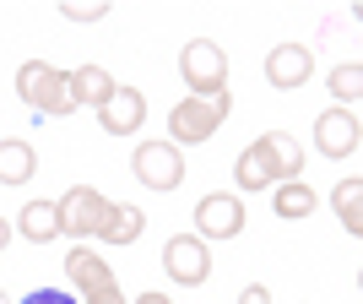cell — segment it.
<instances>
[{
    "label": "cell",
    "instance_id": "6",
    "mask_svg": "<svg viewBox=\"0 0 363 304\" xmlns=\"http://www.w3.org/2000/svg\"><path fill=\"white\" fill-rule=\"evenodd\" d=\"M163 272L174 277V283H184V288H201V283L212 277V250H206V239H201V234H174V239L163 244Z\"/></svg>",
    "mask_w": 363,
    "mask_h": 304
},
{
    "label": "cell",
    "instance_id": "7",
    "mask_svg": "<svg viewBox=\"0 0 363 304\" xmlns=\"http://www.w3.org/2000/svg\"><path fill=\"white\" fill-rule=\"evenodd\" d=\"M136 180L147 190H179L184 185V147H174V141H141L136 147Z\"/></svg>",
    "mask_w": 363,
    "mask_h": 304
},
{
    "label": "cell",
    "instance_id": "19",
    "mask_svg": "<svg viewBox=\"0 0 363 304\" xmlns=\"http://www.w3.org/2000/svg\"><path fill=\"white\" fill-rule=\"evenodd\" d=\"M266 141H272L277 174H282V180H303V147H298V136H288V131H266Z\"/></svg>",
    "mask_w": 363,
    "mask_h": 304
},
{
    "label": "cell",
    "instance_id": "17",
    "mask_svg": "<svg viewBox=\"0 0 363 304\" xmlns=\"http://www.w3.org/2000/svg\"><path fill=\"white\" fill-rule=\"evenodd\" d=\"M315 190H309V180H282L277 185V196H272V207H277V217H288V223H303V217L315 212Z\"/></svg>",
    "mask_w": 363,
    "mask_h": 304
},
{
    "label": "cell",
    "instance_id": "10",
    "mask_svg": "<svg viewBox=\"0 0 363 304\" xmlns=\"http://www.w3.org/2000/svg\"><path fill=\"white\" fill-rule=\"evenodd\" d=\"M141 120H147V92L141 87H114L98 104V125H104L108 136H136Z\"/></svg>",
    "mask_w": 363,
    "mask_h": 304
},
{
    "label": "cell",
    "instance_id": "15",
    "mask_svg": "<svg viewBox=\"0 0 363 304\" xmlns=\"http://www.w3.org/2000/svg\"><path fill=\"white\" fill-rule=\"evenodd\" d=\"M16 234L33 239V244H49L55 234H60V212H55V201H28L22 217H16Z\"/></svg>",
    "mask_w": 363,
    "mask_h": 304
},
{
    "label": "cell",
    "instance_id": "20",
    "mask_svg": "<svg viewBox=\"0 0 363 304\" xmlns=\"http://www.w3.org/2000/svg\"><path fill=\"white\" fill-rule=\"evenodd\" d=\"M331 92H336V109H352V104H358V92H363V65L358 60L336 65V71H331Z\"/></svg>",
    "mask_w": 363,
    "mask_h": 304
},
{
    "label": "cell",
    "instance_id": "13",
    "mask_svg": "<svg viewBox=\"0 0 363 304\" xmlns=\"http://www.w3.org/2000/svg\"><path fill=\"white\" fill-rule=\"evenodd\" d=\"M33 174H38V152H33V141L6 136V141H0V185H28Z\"/></svg>",
    "mask_w": 363,
    "mask_h": 304
},
{
    "label": "cell",
    "instance_id": "11",
    "mask_svg": "<svg viewBox=\"0 0 363 304\" xmlns=\"http://www.w3.org/2000/svg\"><path fill=\"white\" fill-rule=\"evenodd\" d=\"M309 76H315V49H303V44H277L272 55H266V82H272L277 92H298Z\"/></svg>",
    "mask_w": 363,
    "mask_h": 304
},
{
    "label": "cell",
    "instance_id": "26",
    "mask_svg": "<svg viewBox=\"0 0 363 304\" xmlns=\"http://www.w3.org/2000/svg\"><path fill=\"white\" fill-rule=\"evenodd\" d=\"M0 304H11V299H6V293H0Z\"/></svg>",
    "mask_w": 363,
    "mask_h": 304
},
{
    "label": "cell",
    "instance_id": "2",
    "mask_svg": "<svg viewBox=\"0 0 363 304\" xmlns=\"http://www.w3.org/2000/svg\"><path fill=\"white\" fill-rule=\"evenodd\" d=\"M16 92H22V104L38 109V114H71L76 98H71V71L49 60H28L16 71Z\"/></svg>",
    "mask_w": 363,
    "mask_h": 304
},
{
    "label": "cell",
    "instance_id": "18",
    "mask_svg": "<svg viewBox=\"0 0 363 304\" xmlns=\"http://www.w3.org/2000/svg\"><path fill=\"white\" fill-rule=\"evenodd\" d=\"M331 207H336V223L358 239V234H363V180H342V185H336V196H331Z\"/></svg>",
    "mask_w": 363,
    "mask_h": 304
},
{
    "label": "cell",
    "instance_id": "14",
    "mask_svg": "<svg viewBox=\"0 0 363 304\" xmlns=\"http://www.w3.org/2000/svg\"><path fill=\"white\" fill-rule=\"evenodd\" d=\"M141 228H147V217H141V207H114L108 201V212H104V228H98V239L104 244H136L141 239Z\"/></svg>",
    "mask_w": 363,
    "mask_h": 304
},
{
    "label": "cell",
    "instance_id": "12",
    "mask_svg": "<svg viewBox=\"0 0 363 304\" xmlns=\"http://www.w3.org/2000/svg\"><path fill=\"white\" fill-rule=\"evenodd\" d=\"M233 185H239V190H272V185H282L277 158H272V141H266V136H255L239 158H233Z\"/></svg>",
    "mask_w": 363,
    "mask_h": 304
},
{
    "label": "cell",
    "instance_id": "16",
    "mask_svg": "<svg viewBox=\"0 0 363 304\" xmlns=\"http://www.w3.org/2000/svg\"><path fill=\"white\" fill-rule=\"evenodd\" d=\"M114 87H120V82H114L104 65H76V71H71V98H76V109H82V104L98 109Z\"/></svg>",
    "mask_w": 363,
    "mask_h": 304
},
{
    "label": "cell",
    "instance_id": "1",
    "mask_svg": "<svg viewBox=\"0 0 363 304\" xmlns=\"http://www.w3.org/2000/svg\"><path fill=\"white\" fill-rule=\"evenodd\" d=\"M179 76L190 98H206V104H233L228 98V49L217 38H190L179 49Z\"/></svg>",
    "mask_w": 363,
    "mask_h": 304
},
{
    "label": "cell",
    "instance_id": "21",
    "mask_svg": "<svg viewBox=\"0 0 363 304\" xmlns=\"http://www.w3.org/2000/svg\"><path fill=\"white\" fill-rule=\"evenodd\" d=\"M60 11L71 22H98V16H108V0H65Z\"/></svg>",
    "mask_w": 363,
    "mask_h": 304
},
{
    "label": "cell",
    "instance_id": "4",
    "mask_svg": "<svg viewBox=\"0 0 363 304\" xmlns=\"http://www.w3.org/2000/svg\"><path fill=\"white\" fill-rule=\"evenodd\" d=\"M228 109H233V104H206V98H190V92H184L179 104L168 109V141H174V147L212 141V136H217V125L228 120Z\"/></svg>",
    "mask_w": 363,
    "mask_h": 304
},
{
    "label": "cell",
    "instance_id": "9",
    "mask_svg": "<svg viewBox=\"0 0 363 304\" xmlns=\"http://www.w3.org/2000/svg\"><path fill=\"white\" fill-rule=\"evenodd\" d=\"M358 141H363V125H358V114L352 109H325L315 120V147L325 152V158H352L358 152Z\"/></svg>",
    "mask_w": 363,
    "mask_h": 304
},
{
    "label": "cell",
    "instance_id": "8",
    "mask_svg": "<svg viewBox=\"0 0 363 304\" xmlns=\"http://www.w3.org/2000/svg\"><path fill=\"white\" fill-rule=\"evenodd\" d=\"M244 201L233 196V190H212V196L196 201V234L201 239H233V234H244Z\"/></svg>",
    "mask_w": 363,
    "mask_h": 304
},
{
    "label": "cell",
    "instance_id": "3",
    "mask_svg": "<svg viewBox=\"0 0 363 304\" xmlns=\"http://www.w3.org/2000/svg\"><path fill=\"white\" fill-rule=\"evenodd\" d=\"M65 272H71V283L82 288V304H125L120 277H114V266H108L98 250L76 244L71 256H65Z\"/></svg>",
    "mask_w": 363,
    "mask_h": 304
},
{
    "label": "cell",
    "instance_id": "24",
    "mask_svg": "<svg viewBox=\"0 0 363 304\" xmlns=\"http://www.w3.org/2000/svg\"><path fill=\"white\" fill-rule=\"evenodd\" d=\"M136 304H174V299H168V293H157V288H152V293H136Z\"/></svg>",
    "mask_w": 363,
    "mask_h": 304
},
{
    "label": "cell",
    "instance_id": "23",
    "mask_svg": "<svg viewBox=\"0 0 363 304\" xmlns=\"http://www.w3.org/2000/svg\"><path fill=\"white\" fill-rule=\"evenodd\" d=\"M239 304H272V288H266V283H250V288L239 293Z\"/></svg>",
    "mask_w": 363,
    "mask_h": 304
},
{
    "label": "cell",
    "instance_id": "5",
    "mask_svg": "<svg viewBox=\"0 0 363 304\" xmlns=\"http://www.w3.org/2000/svg\"><path fill=\"white\" fill-rule=\"evenodd\" d=\"M55 212H60V234H76V244H82V239H98L108 201H104V190H92V185H71V190L55 201Z\"/></svg>",
    "mask_w": 363,
    "mask_h": 304
},
{
    "label": "cell",
    "instance_id": "25",
    "mask_svg": "<svg viewBox=\"0 0 363 304\" xmlns=\"http://www.w3.org/2000/svg\"><path fill=\"white\" fill-rule=\"evenodd\" d=\"M11 234H16V223H11V217H0V250L11 244Z\"/></svg>",
    "mask_w": 363,
    "mask_h": 304
},
{
    "label": "cell",
    "instance_id": "22",
    "mask_svg": "<svg viewBox=\"0 0 363 304\" xmlns=\"http://www.w3.org/2000/svg\"><path fill=\"white\" fill-rule=\"evenodd\" d=\"M22 304H82L76 293H65V288H33Z\"/></svg>",
    "mask_w": 363,
    "mask_h": 304
}]
</instances>
